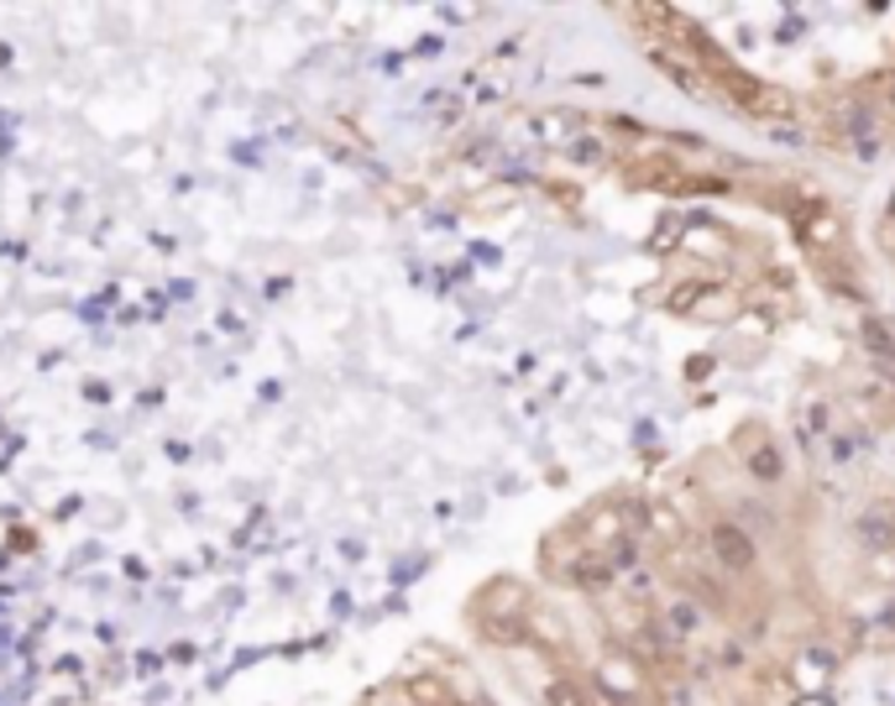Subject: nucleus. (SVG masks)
<instances>
[{"instance_id": "nucleus-1", "label": "nucleus", "mask_w": 895, "mask_h": 706, "mask_svg": "<svg viewBox=\"0 0 895 706\" xmlns=\"http://www.w3.org/2000/svg\"><path fill=\"white\" fill-rule=\"evenodd\" d=\"M712 555H718V566L733 570V576H743V570H755L759 550H755V539L743 535L739 523H718L712 529Z\"/></svg>"}, {"instance_id": "nucleus-2", "label": "nucleus", "mask_w": 895, "mask_h": 706, "mask_svg": "<svg viewBox=\"0 0 895 706\" xmlns=\"http://www.w3.org/2000/svg\"><path fill=\"white\" fill-rule=\"evenodd\" d=\"M654 58V69H665L671 73V85L675 89H691V95H702V73H697V63L691 58H675L671 48H644Z\"/></svg>"}, {"instance_id": "nucleus-3", "label": "nucleus", "mask_w": 895, "mask_h": 706, "mask_svg": "<svg viewBox=\"0 0 895 706\" xmlns=\"http://www.w3.org/2000/svg\"><path fill=\"white\" fill-rule=\"evenodd\" d=\"M545 706H592V702H586V690L576 680H551L545 686Z\"/></svg>"}, {"instance_id": "nucleus-4", "label": "nucleus", "mask_w": 895, "mask_h": 706, "mask_svg": "<svg viewBox=\"0 0 895 706\" xmlns=\"http://www.w3.org/2000/svg\"><path fill=\"white\" fill-rule=\"evenodd\" d=\"M859 529H864V545H869V550H885V545H891V523H885V518L869 513Z\"/></svg>"}, {"instance_id": "nucleus-5", "label": "nucleus", "mask_w": 895, "mask_h": 706, "mask_svg": "<svg viewBox=\"0 0 895 706\" xmlns=\"http://www.w3.org/2000/svg\"><path fill=\"white\" fill-rule=\"evenodd\" d=\"M697 622H702V612H697L691 602H675L671 607V628H675V634H697Z\"/></svg>"}, {"instance_id": "nucleus-6", "label": "nucleus", "mask_w": 895, "mask_h": 706, "mask_svg": "<svg viewBox=\"0 0 895 706\" xmlns=\"http://www.w3.org/2000/svg\"><path fill=\"white\" fill-rule=\"evenodd\" d=\"M749 465H755V477H765V482H770V477H780V465H786V461H780V450H759Z\"/></svg>"}, {"instance_id": "nucleus-7", "label": "nucleus", "mask_w": 895, "mask_h": 706, "mask_svg": "<svg viewBox=\"0 0 895 706\" xmlns=\"http://www.w3.org/2000/svg\"><path fill=\"white\" fill-rule=\"evenodd\" d=\"M885 100H891V110H895V73L885 79Z\"/></svg>"}]
</instances>
